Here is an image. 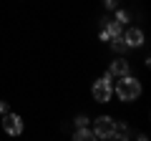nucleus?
I'll return each mask as SVG.
<instances>
[{
    "mask_svg": "<svg viewBox=\"0 0 151 141\" xmlns=\"http://www.w3.org/2000/svg\"><path fill=\"white\" fill-rule=\"evenodd\" d=\"M141 81L136 76H121V78H116V83H113V96L119 98V101H124V103H131V101H136V98L141 96Z\"/></svg>",
    "mask_w": 151,
    "mask_h": 141,
    "instance_id": "f257e3e1",
    "label": "nucleus"
},
{
    "mask_svg": "<svg viewBox=\"0 0 151 141\" xmlns=\"http://www.w3.org/2000/svg\"><path fill=\"white\" fill-rule=\"evenodd\" d=\"M91 96H93V101L96 103H108L113 98V78H111V73H103L101 78H96L93 81V86H91Z\"/></svg>",
    "mask_w": 151,
    "mask_h": 141,
    "instance_id": "f03ea898",
    "label": "nucleus"
},
{
    "mask_svg": "<svg viewBox=\"0 0 151 141\" xmlns=\"http://www.w3.org/2000/svg\"><path fill=\"white\" fill-rule=\"evenodd\" d=\"M91 131H93V139H101V141H111L113 136V116L101 114L91 121Z\"/></svg>",
    "mask_w": 151,
    "mask_h": 141,
    "instance_id": "7ed1b4c3",
    "label": "nucleus"
},
{
    "mask_svg": "<svg viewBox=\"0 0 151 141\" xmlns=\"http://www.w3.org/2000/svg\"><path fill=\"white\" fill-rule=\"evenodd\" d=\"M23 129H25V121H23L20 114H13V111H5L3 114V131L8 136H20Z\"/></svg>",
    "mask_w": 151,
    "mask_h": 141,
    "instance_id": "20e7f679",
    "label": "nucleus"
},
{
    "mask_svg": "<svg viewBox=\"0 0 151 141\" xmlns=\"http://www.w3.org/2000/svg\"><path fill=\"white\" fill-rule=\"evenodd\" d=\"M121 35H124V40H126V45H129V48H144V43H146V33L141 30L139 25L126 28Z\"/></svg>",
    "mask_w": 151,
    "mask_h": 141,
    "instance_id": "39448f33",
    "label": "nucleus"
},
{
    "mask_svg": "<svg viewBox=\"0 0 151 141\" xmlns=\"http://www.w3.org/2000/svg\"><path fill=\"white\" fill-rule=\"evenodd\" d=\"M108 73H111V78H121V76H129L131 73V60L124 58V55H116V58L108 63Z\"/></svg>",
    "mask_w": 151,
    "mask_h": 141,
    "instance_id": "423d86ee",
    "label": "nucleus"
},
{
    "mask_svg": "<svg viewBox=\"0 0 151 141\" xmlns=\"http://www.w3.org/2000/svg\"><path fill=\"white\" fill-rule=\"evenodd\" d=\"M131 136H134V134H131V126L126 124V121H116V119H113V136H111V139H116V141H129Z\"/></svg>",
    "mask_w": 151,
    "mask_h": 141,
    "instance_id": "0eeeda50",
    "label": "nucleus"
},
{
    "mask_svg": "<svg viewBox=\"0 0 151 141\" xmlns=\"http://www.w3.org/2000/svg\"><path fill=\"white\" fill-rule=\"evenodd\" d=\"M108 48H111L116 55H121V53H126V50H129V45H126L124 35H113V38L108 40Z\"/></svg>",
    "mask_w": 151,
    "mask_h": 141,
    "instance_id": "6e6552de",
    "label": "nucleus"
},
{
    "mask_svg": "<svg viewBox=\"0 0 151 141\" xmlns=\"http://www.w3.org/2000/svg\"><path fill=\"white\" fill-rule=\"evenodd\" d=\"M73 139H76V141H91V139H93V131L88 129V126H76Z\"/></svg>",
    "mask_w": 151,
    "mask_h": 141,
    "instance_id": "1a4fd4ad",
    "label": "nucleus"
},
{
    "mask_svg": "<svg viewBox=\"0 0 151 141\" xmlns=\"http://www.w3.org/2000/svg\"><path fill=\"white\" fill-rule=\"evenodd\" d=\"M101 3H103V8H106L108 13H113L116 8H121V0H101Z\"/></svg>",
    "mask_w": 151,
    "mask_h": 141,
    "instance_id": "9d476101",
    "label": "nucleus"
},
{
    "mask_svg": "<svg viewBox=\"0 0 151 141\" xmlns=\"http://www.w3.org/2000/svg\"><path fill=\"white\" fill-rule=\"evenodd\" d=\"M73 124H76V126H88L91 121H88V116H83V114H81V116H76V121H73Z\"/></svg>",
    "mask_w": 151,
    "mask_h": 141,
    "instance_id": "9b49d317",
    "label": "nucleus"
},
{
    "mask_svg": "<svg viewBox=\"0 0 151 141\" xmlns=\"http://www.w3.org/2000/svg\"><path fill=\"white\" fill-rule=\"evenodd\" d=\"M5 111H10V106H8V101H0V114H5Z\"/></svg>",
    "mask_w": 151,
    "mask_h": 141,
    "instance_id": "f8f14e48",
    "label": "nucleus"
}]
</instances>
